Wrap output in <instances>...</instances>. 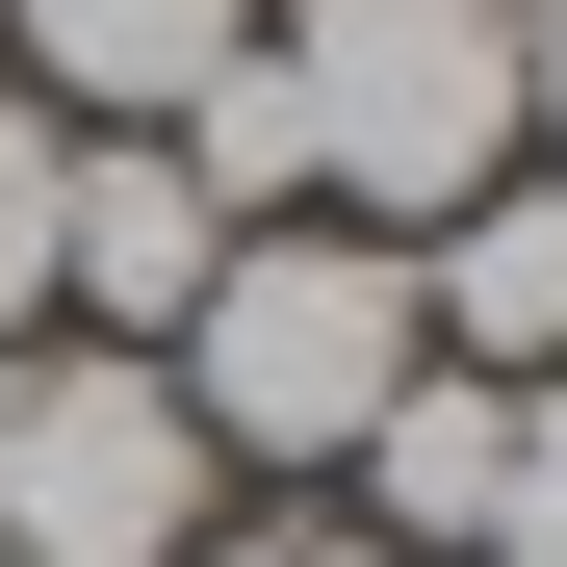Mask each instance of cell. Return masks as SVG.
<instances>
[{
  "instance_id": "8fae6325",
  "label": "cell",
  "mask_w": 567,
  "mask_h": 567,
  "mask_svg": "<svg viewBox=\"0 0 567 567\" xmlns=\"http://www.w3.org/2000/svg\"><path fill=\"white\" fill-rule=\"evenodd\" d=\"M181 567H336L310 516H207V542H181Z\"/></svg>"
},
{
  "instance_id": "7a4b0ae2",
  "label": "cell",
  "mask_w": 567,
  "mask_h": 567,
  "mask_svg": "<svg viewBox=\"0 0 567 567\" xmlns=\"http://www.w3.org/2000/svg\"><path fill=\"white\" fill-rule=\"evenodd\" d=\"M413 361H439V336H413V258L336 233V207H284V233H233L207 284H181L155 388H181L207 464H361V413H388Z\"/></svg>"
},
{
  "instance_id": "5b68a950",
  "label": "cell",
  "mask_w": 567,
  "mask_h": 567,
  "mask_svg": "<svg viewBox=\"0 0 567 567\" xmlns=\"http://www.w3.org/2000/svg\"><path fill=\"white\" fill-rule=\"evenodd\" d=\"M413 336L464 361V388H567V181H542V155L491 181V207L413 233Z\"/></svg>"
},
{
  "instance_id": "8992f818",
  "label": "cell",
  "mask_w": 567,
  "mask_h": 567,
  "mask_svg": "<svg viewBox=\"0 0 567 567\" xmlns=\"http://www.w3.org/2000/svg\"><path fill=\"white\" fill-rule=\"evenodd\" d=\"M233 52H258V0H0V78L52 130H181Z\"/></svg>"
},
{
  "instance_id": "ba28073f",
  "label": "cell",
  "mask_w": 567,
  "mask_h": 567,
  "mask_svg": "<svg viewBox=\"0 0 567 567\" xmlns=\"http://www.w3.org/2000/svg\"><path fill=\"white\" fill-rule=\"evenodd\" d=\"M52 336V104L0 78V361Z\"/></svg>"
},
{
  "instance_id": "3957f363",
  "label": "cell",
  "mask_w": 567,
  "mask_h": 567,
  "mask_svg": "<svg viewBox=\"0 0 567 567\" xmlns=\"http://www.w3.org/2000/svg\"><path fill=\"white\" fill-rule=\"evenodd\" d=\"M233 516V464L181 439V388L130 336H27L0 361V567H181Z\"/></svg>"
},
{
  "instance_id": "277c9868",
  "label": "cell",
  "mask_w": 567,
  "mask_h": 567,
  "mask_svg": "<svg viewBox=\"0 0 567 567\" xmlns=\"http://www.w3.org/2000/svg\"><path fill=\"white\" fill-rule=\"evenodd\" d=\"M233 233H207V181H181L155 130H52V336H181V284H207Z\"/></svg>"
},
{
  "instance_id": "9c48e42d",
  "label": "cell",
  "mask_w": 567,
  "mask_h": 567,
  "mask_svg": "<svg viewBox=\"0 0 567 567\" xmlns=\"http://www.w3.org/2000/svg\"><path fill=\"white\" fill-rule=\"evenodd\" d=\"M464 567H567V388H516V464H491V542Z\"/></svg>"
},
{
  "instance_id": "7c38bea8",
  "label": "cell",
  "mask_w": 567,
  "mask_h": 567,
  "mask_svg": "<svg viewBox=\"0 0 567 567\" xmlns=\"http://www.w3.org/2000/svg\"><path fill=\"white\" fill-rule=\"evenodd\" d=\"M336 567H388V542H336Z\"/></svg>"
},
{
  "instance_id": "30bf717a",
  "label": "cell",
  "mask_w": 567,
  "mask_h": 567,
  "mask_svg": "<svg viewBox=\"0 0 567 567\" xmlns=\"http://www.w3.org/2000/svg\"><path fill=\"white\" fill-rule=\"evenodd\" d=\"M516 155L567 181V0H516Z\"/></svg>"
},
{
  "instance_id": "52a82bcc",
  "label": "cell",
  "mask_w": 567,
  "mask_h": 567,
  "mask_svg": "<svg viewBox=\"0 0 567 567\" xmlns=\"http://www.w3.org/2000/svg\"><path fill=\"white\" fill-rule=\"evenodd\" d=\"M491 464H516V388L413 361V388L361 413V542H388V567H464V542H491Z\"/></svg>"
},
{
  "instance_id": "6da1fadb",
  "label": "cell",
  "mask_w": 567,
  "mask_h": 567,
  "mask_svg": "<svg viewBox=\"0 0 567 567\" xmlns=\"http://www.w3.org/2000/svg\"><path fill=\"white\" fill-rule=\"evenodd\" d=\"M258 78L310 130V207L388 258L516 181V0H258Z\"/></svg>"
}]
</instances>
